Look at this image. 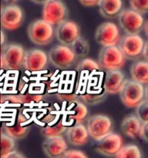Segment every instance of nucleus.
I'll use <instances>...</instances> for the list:
<instances>
[{
  "label": "nucleus",
  "instance_id": "1",
  "mask_svg": "<svg viewBox=\"0 0 148 158\" xmlns=\"http://www.w3.org/2000/svg\"><path fill=\"white\" fill-rule=\"evenodd\" d=\"M26 49L18 43H5L1 47L2 68L6 70H18L23 67Z\"/></svg>",
  "mask_w": 148,
  "mask_h": 158
},
{
  "label": "nucleus",
  "instance_id": "2",
  "mask_svg": "<svg viewBox=\"0 0 148 158\" xmlns=\"http://www.w3.org/2000/svg\"><path fill=\"white\" fill-rule=\"evenodd\" d=\"M27 35L32 43L38 46L49 44L55 37L54 26L43 19L32 22L27 28Z\"/></svg>",
  "mask_w": 148,
  "mask_h": 158
},
{
  "label": "nucleus",
  "instance_id": "3",
  "mask_svg": "<svg viewBox=\"0 0 148 158\" xmlns=\"http://www.w3.org/2000/svg\"><path fill=\"white\" fill-rule=\"evenodd\" d=\"M25 19L23 9L16 4H6L2 6L0 24L2 31L18 29Z\"/></svg>",
  "mask_w": 148,
  "mask_h": 158
},
{
  "label": "nucleus",
  "instance_id": "4",
  "mask_svg": "<svg viewBox=\"0 0 148 158\" xmlns=\"http://www.w3.org/2000/svg\"><path fill=\"white\" fill-rule=\"evenodd\" d=\"M119 94L124 106L136 108L144 100V86L133 80H125Z\"/></svg>",
  "mask_w": 148,
  "mask_h": 158
},
{
  "label": "nucleus",
  "instance_id": "5",
  "mask_svg": "<svg viewBox=\"0 0 148 158\" xmlns=\"http://www.w3.org/2000/svg\"><path fill=\"white\" fill-rule=\"evenodd\" d=\"M69 14L67 6L62 0H49L43 4L42 19L52 26L66 20Z\"/></svg>",
  "mask_w": 148,
  "mask_h": 158
},
{
  "label": "nucleus",
  "instance_id": "6",
  "mask_svg": "<svg viewBox=\"0 0 148 158\" xmlns=\"http://www.w3.org/2000/svg\"><path fill=\"white\" fill-rule=\"evenodd\" d=\"M125 57L117 46L102 47L99 53L98 63L100 68L106 71L117 70L125 64Z\"/></svg>",
  "mask_w": 148,
  "mask_h": 158
},
{
  "label": "nucleus",
  "instance_id": "7",
  "mask_svg": "<svg viewBox=\"0 0 148 158\" xmlns=\"http://www.w3.org/2000/svg\"><path fill=\"white\" fill-rule=\"evenodd\" d=\"M112 127L111 119L103 114L91 116L88 118L86 123V129L89 136L97 142L112 132Z\"/></svg>",
  "mask_w": 148,
  "mask_h": 158
},
{
  "label": "nucleus",
  "instance_id": "8",
  "mask_svg": "<svg viewBox=\"0 0 148 158\" xmlns=\"http://www.w3.org/2000/svg\"><path fill=\"white\" fill-rule=\"evenodd\" d=\"M49 62L55 67L66 69L72 66L76 61L75 55L70 46L56 45L51 48L48 53Z\"/></svg>",
  "mask_w": 148,
  "mask_h": 158
},
{
  "label": "nucleus",
  "instance_id": "9",
  "mask_svg": "<svg viewBox=\"0 0 148 158\" xmlns=\"http://www.w3.org/2000/svg\"><path fill=\"white\" fill-rule=\"evenodd\" d=\"M144 40L138 34L123 35L119 42V49L125 59L127 60H137L143 54Z\"/></svg>",
  "mask_w": 148,
  "mask_h": 158
},
{
  "label": "nucleus",
  "instance_id": "10",
  "mask_svg": "<svg viewBox=\"0 0 148 158\" xmlns=\"http://www.w3.org/2000/svg\"><path fill=\"white\" fill-rule=\"evenodd\" d=\"M120 32L117 24L112 22H105L97 27L95 40L103 47L117 46L120 42Z\"/></svg>",
  "mask_w": 148,
  "mask_h": 158
},
{
  "label": "nucleus",
  "instance_id": "11",
  "mask_svg": "<svg viewBox=\"0 0 148 158\" xmlns=\"http://www.w3.org/2000/svg\"><path fill=\"white\" fill-rule=\"evenodd\" d=\"M118 21L121 29L128 35L138 34L144 25L143 15L131 9L122 10L118 15Z\"/></svg>",
  "mask_w": 148,
  "mask_h": 158
},
{
  "label": "nucleus",
  "instance_id": "12",
  "mask_svg": "<svg viewBox=\"0 0 148 158\" xmlns=\"http://www.w3.org/2000/svg\"><path fill=\"white\" fill-rule=\"evenodd\" d=\"M30 123L23 114H18L12 120L4 121L2 124V131L15 140L23 139L27 135Z\"/></svg>",
  "mask_w": 148,
  "mask_h": 158
},
{
  "label": "nucleus",
  "instance_id": "13",
  "mask_svg": "<svg viewBox=\"0 0 148 158\" xmlns=\"http://www.w3.org/2000/svg\"><path fill=\"white\" fill-rule=\"evenodd\" d=\"M49 63L48 53L43 49L32 48L26 50L23 67L29 72H38L46 69Z\"/></svg>",
  "mask_w": 148,
  "mask_h": 158
},
{
  "label": "nucleus",
  "instance_id": "14",
  "mask_svg": "<svg viewBox=\"0 0 148 158\" xmlns=\"http://www.w3.org/2000/svg\"><path fill=\"white\" fill-rule=\"evenodd\" d=\"M55 36L61 45L70 46L81 36L80 28L76 22L66 19L56 26Z\"/></svg>",
  "mask_w": 148,
  "mask_h": 158
},
{
  "label": "nucleus",
  "instance_id": "15",
  "mask_svg": "<svg viewBox=\"0 0 148 158\" xmlns=\"http://www.w3.org/2000/svg\"><path fill=\"white\" fill-rule=\"evenodd\" d=\"M123 147V137L120 134L111 132L97 141L96 151L105 157H116Z\"/></svg>",
  "mask_w": 148,
  "mask_h": 158
},
{
  "label": "nucleus",
  "instance_id": "16",
  "mask_svg": "<svg viewBox=\"0 0 148 158\" xmlns=\"http://www.w3.org/2000/svg\"><path fill=\"white\" fill-rule=\"evenodd\" d=\"M43 150L49 158H62L68 151L67 141L63 136L46 138L43 143Z\"/></svg>",
  "mask_w": 148,
  "mask_h": 158
},
{
  "label": "nucleus",
  "instance_id": "17",
  "mask_svg": "<svg viewBox=\"0 0 148 158\" xmlns=\"http://www.w3.org/2000/svg\"><path fill=\"white\" fill-rule=\"evenodd\" d=\"M125 75L121 70L107 71L103 82V89L108 94H119L125 81Z\"/></svg>",
  "mask_w": 148,
  "mask_h": 158
},
{
  "label": "nucleus",
  "instance_id": "18",
  "mask_svg": "<svg viewBox=\"0 0 148 158\" xmlns=\"http://www.w3.org/2000/svg\"><path fill=\"white\" fill-rule=\"evenodd\" d=\"M66 141L72 146L80 147L86 144L89 140L87 129L83 123L75 124L66 131Z\"/></svg>",
  "mask_w": 148,
  "mask_h": 158
},
{
  "label": "nucleus",
  "instance_id": "19",
  "mask_svg": "<svg viewBox=\"0 0 148 158\" xmlns=\"http://www.w3.org/2000/svg\"><path fill=\"white\" fill-rule=\"evenodd\" d=\"M97 6L102 16L113 19L118 16L123 10V0H100Z\"/></svg>",
  "mask_w": 148,
  "mask_h": 158
},
{
  "label": "nucleus",
  "instance_id": "20",
  "mask_svg": "<svg viewBox=\"0 0 148 158\" xmlns=\"http://www.w3.org/2000/svg\"><path fill=\"white\" fill-rule=\"evenodd\" d=\"M142 123L140 121L135 114H130L126 116L120 124L121 131L125 135L131 138L140 137Z\"/></svg>",
  "mask_w": 148,
  "mask_h": 158
},
{
  "label": "nucleus",
  "instance_id": "21",
  "mask_svg": "<svg viewBox=\"0 0 148 158\" xmlns=\"http://www.w3.org/2000/svg\"><path fill=\"white\" fill-rule=\"evenodd\" d=\"M88 114V110L86 105L79 101L73 102L68 110L66 111V122L74 123L75 124H80L83 122Z\"/></svg>",
  "mask_w": 148,
  "mask_h": 158
},
{
  "label": "nucleus",
  "instance_id": "22",
  "mask_svg": "<svg viewBox=\"0 0 148 158\" xmlns=\"http://www.w3.org/2000/svg\"><path fill=\"white\" fill-rule=\"evenodd\" d=\"M65 117H56V118L49 120L46 126L43 127L41 133L46 138L62 136L67 130V126L65 123Z\"/></svg>",
  "mask_w": 148,
  "mask_h": 158
},
{
  "label": "nucleus",
  "instance_id": "23",
  "mask_svg": "<svg viewBox=\"0 0 148 158\" xmlns=\"http://www.w3.org/2000/svg\"><path fill=\"white\" fill-rule=\"evenodd\" d=\"M130 75L132 80L140 84L148 83V62L145 60L137 61L130 67Z\"/></svg>",
  "mask_w": 148,
  "mask_h": 158
},
{
  "label": "nucleus",
  "instance_id": "24",
  "mask_svg": "<svg viewBox=\"0 0 148 158\" xmlns=\"http://www.w3.org/2000/svg\"><path fill=\"white\" fill-rule=\"evenodd\" d=\"M70 48L72 49L76 60L86 58V56L89 54V49H90L87 40L82 36L79 37L74 42L73 44L70 46Z\"/></svg>",
  "mask_w": 148,
  "mask_h": 158
},
{
  "label": "nucleus",
  "instance_id": "25",
  "mask_svg": "<svg viewBox=\"0 0 148 158\" xmlns=\"http://www.w3.org/2000/svg\"><path fill=\"white\" fill-rule=\"evenodd\" d=\"M15 140L9 136L2 133L0 136V154L1 157H4L15 151Z\"/></svg>",
  "mask_w": 148,
  "mask_h": 158
},
{
  "label": "nucleus",
  "instance_id": "26",
  "mask_svg": "<svg viewBox=\"0 0 148 158\" xmlns=\"http://www.w3.org/2000/svg\"><path fill=\"white\" fill-rule=\"evenodd\" d=\"M77 70L82 73H92L100 68L99 63L90 58H85L80 60L77 65Z\"/></svg>",
  "mask_w": 148,
  "mask_h": 158
},
{
  "label": "nucleus",
  "instance_id": "27",
  "mask_svg": "<svg viewBox=\"0 0 148 158\" xmlns=\"http://www.w3.org/2000/svg\"><path fill=\"white\" fill-rule=\"evenodd\" d=\"M116 158H142V154L137 145L128 144L120 149Z\"/></svg>",
  "mask_w": 148,
  "mask_h": 158
},
{
  "label": "nucleus",
  "instance_id": "28",
  "mask_svg": "<svg viewBox=\"0 0 148 158\" xmlns=\"http://www.w3.org/2000/svg\"><path fill=\"white\" fill-rule=\"evenodd\" d=\"M136 116L142 123L148 122V100H143L136 107Z\"/></svg>",
  "mask_w": 148,
  "mask_h": 158
},
{
  "label": "nucleus",
  "instance_id": "29",
  "mask_svg": "<svg viewBox=\"0 0 148 158\" xmlns=\"http://www.w3.org/2000/svg\"><path fill=\"white\" fill-rule=\"evenodd\" d=\"M130 9L140 14L148 12V0H129Z\"/></svg>",
  "mask_w": 148,
  "mask_h": 158
},
{
  "label": "nucleus",
  "instance_id": "30",
  "mask_svg": "<svg viewBox=\"0 0 148 158\" xmlns=\"http://www.w3.org/2000/svg\"><path fill=\"white\" fill-rule=\"evenodd\" d=\"M62 158H88L86 154L79 150H69L64 154Z\"/></svg>",
  "mask_w": 148,
  "mask_h": 158
},
{
  "label": "nucleus",
  "instance_id": "31",
  "mask_svg": "<svg viewBox=\"0 0 148 158\" xmlns=\"http://www.w3.org/2000/svg\"><path fill=\"white\" fill-rule=\"evenodd\" d=\"M140 137L146 142H148V122L147 123H142L140 133Z\"/></svg>",
  "mask_w": 148,
  "mask_h": 158
},
{
  "label": "nucleus",
  "instance_id": "32",
  "mask_svg": "<svg viewBox=\"0 0 148 158\" xmlns=\"http://www.w3.org/2000/svg\"><path fill=\"white\" fill-rule=\"evenodd\" d=\"M100 0H79L80 3L86 7H92L97 6Z\"/></svg>",
  "mask_w": 148,
  "mask_h": 158
},
{
  "label": "nucleus",
  "instance_id": "33",
  "mask_svg": "<svg viewBox=\"0 0 148 158\" xmlns=\"http://www.w3.org/2000/svg\"><path fill=\"white\" fill-rule=\"evenodd\" d=\"M2 158H26L25 157V155H23L22 153L18 152V151H12V153H10L9 154H8L7 156H6V157H2Z\"/></svg>",
  "mask_w": 148,
  "mask_h": 158
},
{
  "label": "nucleus",
  "instance_id": "34",
  "mask_svg": "<svg viewBox=\"0 0 148 158\" xmlns=\"http://www.w3.org/2000/svg\"><path fill=\"white\" fill-rule=\"evenodd\" d=\"M142 56L144 58L145 61L148 62V40L144 43V46H143V54Z\"/></svg>",
  "mask_w": 148,
  "mask_h": 158
},
{
  "label": "nucleus",
  "instance_id": "35",
  "mask_svg": "<svg viewBox=\"0 0 148 158\" xmlns=\"http://www.w3.org/2000/svg\"><path fill=\"white\" fill-rule=\"evenodd\" d=\"M31 1L32 2L35 3V4H45V3L47 1H49V0H31Z\"/></svg>",
  "mask_w": 148,
  "mask_h": 158
},
{
  "label": "nucleus",
  "instance_id": "36",
  "mask_svg": "<svg viewBox=\"0 0 148 158\" xmlns=\"http://www.w3.org/2000/svg\"><path fill=\"white\" fill-rule=\"evenodd\" d=\"M144 100H148V83L146 87H144Z\"/></svg>",
  "mask_w": 148,
  "mask_h": 158
},
{
  "label": "nucleus",
  "instance_id": "37",
  "mask_svg": "<svg viewBox=\"0 0 148 158\" xmlns=\"http://www.w3.org/2000/svg\"><path fill=\"white\" fill-rule=\"evenodd\" d=\"M143 29H144L145 34H146V36L148 37V21H146V23L143 25Z\"/></svg>",
  "mask_w": 148,
  "mask_h": 158
},
{
  "label": "nucleus",
  "instance_id": "38",
  "mask_svg": "<svg viewBox=\"0 0 148 158\" xmlns=\"http://www.w3.org/2000/svg\"><path fill=\"white\" fill-rule=\"evenodd\" d=\"M6 4H15V2L20 1V0H2Z\"/></svg>",
  "mask_w": 148,
  "mask_h": 158
},
{
  "label": "nucleus",
  "instance_id": "39",
  "mask_svg": "<svg viewBox=\"0 0 148 158\" xmlns=\"http://www.w3.org/2000/svg\"><path fill=\"white\" fill-rule=\"evenodd\" d=\"M2 62H1V54H0V69H2Z\"/></svg>",
  "mask_w": 148,
  "mask_h": 158
},
{
  "label": "nucleus",
  "instance_id": "40",
  "mask_svg": "<svg viewBox=\"0 0 148 158\" xmlns=\"http://www.w3.org/2000/svg\"><path fill=\"white\" fill-rule=\"evenodd\" d=\"M2 133V127H0V136H1Z\"/></svg>",
  "mask_w": 148,
  "mask_h": 158
},
{
  "label": "nucleus",
  "instance_id": "41",
  "mask_svg": "<svg viewBox=\"0 0 148 158\" xmlns=\"http://www.w3.org/2000/svg\"><path fill=\"white\" fill-rule=\"evenodd\" d=\"M0 158H2V157H1V154H0Z\"/></svg>",
  "mask_w": 148,
  "mask_h": 158
}]
</instances>
